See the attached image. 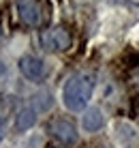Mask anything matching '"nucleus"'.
I'll return each instance as SVG.
<instances>
[{"mask_svg":"<svg viewBox=\"0 0 139 148\" xmlns=\"http://www.w3.org/2000/svg\"><path fill=\"white\" fill-rule=\"evenodd\" d=\"M92 90H94V79L88 73H75L73 77L64 84L62 90V101L71 112H81L92 99Z\"/></svg>","mask_w":139,"mask_h":148,"instance_id":"obj_1","label":"nucleus"},{"mask_svg":"<svg viewBox=\"0 0 139 148\" xmlns=\"http://www.w3.org/2000/svg\"><path fill=\"white\" fill-rule=\"evenodd\" d=\"M41 43H43V47L49 49V52H64V49L71 47L73 37H71V32L66 28L58 26V28L45 30V32L41 34Z\"/></svg>","mask_w":139,"mask_h":148,"instance_id":"obj_2","label":"nucleus"},{"mask_svg":"<svg viewBox=\"0 0 139 148\" xmlns=\"http://www.w3.org/2000/svg\"><path fill=\"white\" fill-rule=\"evenodd\" d=\"M17 13L19 19L24 24L32 28H39L43 24V7H41V0H17Z\"/></svg>","mask_w":139,"mask_h":148,"instance_id":"obj_3","label":"nucleus"},{"mask_svg":"<svg viewBox=\"0 0 139 148\" xmlns=\"http://www.w3.org/2000/svg\"><path fill=\"white\" fill-rule=\"evenodd\" d=\"M49 133L54 135L58 142L66 144V146H71V144H75V142H77V129H75V125L71 120H64V118L51 120Z\"/></svg>","mask_w":139,"mask_h":148,"instance_id":"obj_4","label":"nucleus"},{"mask_svg":"<svg viewBox=\"0 0 139 148\" xmlns=\"http://www.w3.org/2000/svg\"><path fill=\"white\" fill-rule=\"evenodd\" d=\"M19 71H22V75L26 79L39 82V79H43V75H45V64H43L41 58L28 54V56H22V58H19Z\"/></svg>","mask_w":139,"mask_h":148,"instance_id":"obj_5","label":"nucleus"},{"mask_svg":"<svg viewBox=\"0 0 139 148\" xmlns=\"http://www.w3.org/2000/svg\"><path fill=\"white\" fill-rule=\"evenodd\" d=\"M81 125H84L86 131H99L105 125V116H103V112L99 108H90L81 116Z\"/></svg>","mask_w":139,"mask_h":148,"instance_id":"obj_6","label":"nucleus"},{"mask_svg":"<svg viewBox=\"0 0 139 148\" xmlns=\"http://www.w3.org/2000/svg\"><path fill=\"white\" fill-rule=\"evenodd\" d=\"M34 122H37V110L32 108H26L17 114V118H15V127H17V131H28L30 127H34Z\"/></svg>","mask_w":139,"mask_h":148,"instance_id":"obj_7","label":"nucleus"},{"mask_svg":"<svg viewBox=\"0 0 139 148\" xmlns=\"http://www.w3.org/2000/svg\"><path fill=\"white\" fill-rule=\"evenodd\" d=\"M131 84L135 86V88H139V69H135L131 73Z\"/></svg>","mask_w":139,"mask_h":148,"instance_id":"obj_8","label":"nucleus"},{"mask_svg":"<svg viewBox=\"0 0 139 148\" xmlns=\"http://www.w3.org/2000/svg\"><path fill=\"white\" fill-rule=\"evenodd\" d=\"M4 137V122H2V118H0V140Z\"/></svg>","mask_w":139,"mask_h":148,"instance_id":"obj_9","label":"nucleus"},{"mask_svg":"<svg viewBox=\"0 0 139 148\" xmlns=\"http://www.w3.org/2000/svg\"><path fill=\"white\" fill-rule=\"evenodd\" d=\"M2 73H4V64H2V60H0V77H2Z\"/></svg>","mask_w":139,"mask_h":148,"instance_id":"obj_10","label":"nucleus"},{"mask_svg":"<svg viewBox=\"0 0 139 148\" xmlns=\"http://www.w3.org/2000/svg\"><path fill=\"white\" fill-rule=\"evenodd\" d=\"M47 148H58V146H47Z\"/></svg>","mask_w":139,"mask_h":148,"instance_id":"obj_11","label":"nucleus"},{"mask_svg":"<svg viewBox=\"0 0 139 148\" xmlns=\"http://www.w3.org/2000/svg\"><path fill=\"white\" fill-rule=\"evenodd\" d=\"M0 34H2V28H0Z\"/></svg>","mask_w":139,"mask_h":148,"instance_id":"obj_12","label":"nucleus"}]
</instances>
